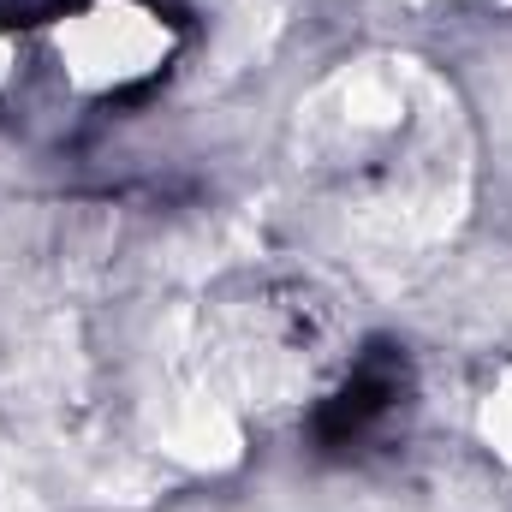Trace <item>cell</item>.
<instances>
[{
  "mask_svg": "<svg viewBox=\"0 0 512 512\" xmlns=\"http://www.w3.org/2000/svg\"><path fill=\"white\" fill-rule=\"evenodd\" d=\"M167 42L173 36H167L161 12L137 6V0H96L54 24L60 72L84 90H114L131 78H149L167 60Z\"/></svg>",
  "mask_w": 512,
  "mask_h": 512,
  "instance_id": "6da1fadb",
  "label": "cell"
},
{
  "mask_svg": "<svg viewBox=\"0 0 512 512\" xmlns=\"http://www.w3.org/2000/svg\"><path fill=\"white\" fill-rule=\"evenodd\" d=\"M489 435H495V441L512 453V382H507V393H501V399H489Z\"/></svg>",
  "mask_w": 512,
  "mask_h": 512,
  "instance_id": "7a4b0ae2",
  "label": "cell"
}]
</instances>
